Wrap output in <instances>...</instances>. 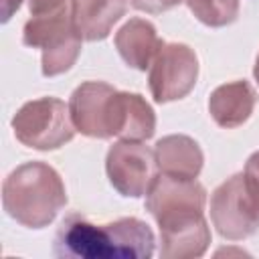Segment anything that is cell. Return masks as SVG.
Instances as JSON below:
<instances>
[{"label": "cell", "mask_w": 259, "mask_h": 259, "mask_svg": "<svg viewBox=\"0 0 259 259\" xmlns=\"http://www.w3.org/2000/svg\"><path fill=\"white\" fill-rule=\"evenodd\" d=\"M204 200L206 192L196 178L156 176L146 194V208L160 227L162 257L186 259L206 251L210 231L204 221Z\"/></svg>", "instance_id": "obj_1"}, {"label": "cell", "mask_w": 259, "mask_h": 259, "mask_svg": "<svg viewBox=\"0 0 259 259\" xmlns=\"http://www.w3.org/2000/svg\"><path fill=\"white\" fill-rule=\"evenodd\" d=\"M75 130L89 138L148 140L154 136L156 117L146 99L138 93L117 91L101 81L79 85L69 101Z\"/></svg>", "instance_id": "obj_2"}, {"label": "cell", "mask_w": 259, "mask_h": 259, "mask_svg": "<svg viewBox=\"0 0 259 259\" xmlns=\"http://www.w3.org/2000/svg\"><path fill=\"white\" fill-rule=\"evenodd\" d=\"M53 253L57 257L77 259H105V257H152L154 233L134 217L117 219L107 225H95L79 212L63 219Z\"/></svg>", "instance_id": "obj_3"}, {"label": "cell", "mask_w": 259, "mask_h": 259, "mask_svg": "<svg viewBox=\"0 0 259 259\" xmlns=\"http://www.w3.org/2000/svg\"><path fill=\"white\" fill-rule=\"evenodd\" d=\"M67 192L61 176L45 162H26L12 170L2 184V204L8 217L28 229L47 227L65 206Z\"/></svg>", "instance_id": "obj_4"}, {"label": "cell", "mask_w": 259, "mask_h": 259, "mask_svg": "<svg viewBox=\"0 0 259 259\" xmlns=\"http://www.w3.org/2000/svg\"><path fill=\"white\" fill-rule=\"evenodd\" d=\"M24 45L42 51V75L55 77L75 63L81 51V34L73 22L71 4L53 16H30L22 30Z\"/></svg>", "instance_id": "obj_5"}, {"label": "cell", "mask_w": 259, "mask_h": 259, "mask_svg": "<svg viewBox=\"0 0 259 259\" xmlns=\"http://www.w3.org/2000/svg\"><path fill=\"white\" fill-rule=\"evenodd\" d=\"M18 142L34 150H55L73 140L75 125L69 105L57 97H40L24 103L12 117Z\"/></svg>", "instance_id": "obj_6"}, {"label": "cell", "mask_w": 259, "mask_h": 259, "mask_svg": "<svg viewBox=\"0 0 259 259\" xmlns=\"http://www.w3.org/2000/svg\"><path fill=\"white\" fill-rule=\"evenodd\" d=\"M210 219L219 235L241 241L259 231V206L247 192L243 174L227 178L210 196Z\"/></svg>", "instance_id": "obj_7"}, {"label": "cell", "mask_w": 259, "mask_h": 259, "mask_svg": "<svg viewBox=\"0 0 259 259\" xmlns=\"http://www.w3.org/2000/svg\"><path fill=\"white\" fill-rule=\"evenodd\" d=\"M105 170L111 186L123 196L148 194L158 176V162L154 150L138 140H121L107 152Z\"/></svg>", "instance_id": "obj_8"}, {"label": "cell", "mask_w": 259, "mask_h": 259, "mask_svg": "<svg viewBox=\"0 0 259 259\" xmlns=\"http://www.w3.org/2000/svg\"><path fill=\"white\" fill-rule=\"evenodd\" d=\"M198 61L190 47L162 45L150 65V91L158 103L182 99L196 83Z\"/></svg>", "instance_id": "obj_9"}, {"label": "cell", "mask_w": 259, "mask_h": 259, "mask_svg": "<svg viewBox=\"0 0 259 259\" xmlns=\"http://www.w3.org/2000/svg\"><path fill=\"white\" fill-rule=\"evenodd\" d=\"M162 45L164 42L158 38L156 28L144 18L127 20L115 34V47L121 59L130 67L140 69V71H146V67L152 65Z\"/></svg>", "instance_id": "obj_10"}, {"label": "cell", "mask_w": 259, "mask_h": 259, "mask_svg": "<svg viewBox=\"0 0 259 259\" xmlns=\"http://www.w3.org/2000/svg\"><path fill=\"white\" fill-rule=\"evenodd\" d=\"M255 107V91L247 81H233L217 87L208 99V111L221 127H237L249 119Z\"/></svg>", "instance_id": "obj_11"}, {"label": "cell", "mask_w": 259, "mask_h": 259, "mask_svg": "<svg viewBox=\"0 0 259 259\" xmlns=\"http://www.w3.org/2000/svg\"><path fill=\"white\" fill-rule=\"evenodd\" d=\"M123 12L125 0H73V22L85 40L105 38Z\"/></svg>", "instance_id": "obj_12"}, {"label": "cell", "mask_w": 259, "mask_h": 259, "mask_svg": "<svg viewBox=\"0 0 259 259\" xmlns=\"http://www.w3.org/2000/svg\"><path fill=\"white\" fill-rule=\"evenodd\" d=\"M156 162L164 174L196 178L202 168V150L188 136H166L156 144Z\"/></svg>", "instance_id": "obj_13"}, {"label": "cell", "mask_w": 259, "mask_h": 259, "mask_svg": "<svg viewBox=\"0 0 259 259\" xmlns=\"http://www.w3.org/2000/svg\"><path fill=\"white\" fill-rule=\"evenodd\" d=\"M186 4L206 26H227L239 16V0H186Z\"/></svg>", "instance_id": "obj_14"}, {"label": "cell", "mask_w": 259, "mask_h": 259, "mask_svg": "<svg viewBox=\"0 0 259 259\" xmlns=\"http://www.w3.org/2000/svg\"><path fill=\"white\" fill-rule=\"evenodd\" d=\"M243 180L247 186V192L251 194V198L255 200V204L259 206V152L251 154L247 164H245V172H243Z\"/></svg>", "instance_id": "obj_15"}, {"label": "cell", "mask_w": 259, "mask_h": 259, "mask_svg": "<svg viewBox=\"0 0 259 259\" xmlns=\"http://www.w3.org/2000/svg\"><path fill=\"white\" fill-rule=\"evenodd\" d=\"M69 4L71 0H30V16H53Z\"/></svg>", "instance_id": "obj_16"}, {"label": "cell", "mask_w": 259, "mask_h": 259, "mask_svg": "<svg viewBox=\"0 0 259 259\" xmlns=\"http://www.w3.org/2000/svg\"><path fill=\"white\" fill-rule=\"evenodd\" d=\"M130 2L136 10H142V12H148V14H160L164 10L174 8L182 0H130Z\"/></svg>", "instance_id": "obj_17"}, {"label": "cell", "mask_w": 259, "mask_h": 259, "mask_svg": "<svg viewBox=\"0 0 259 259\" xmlns=\"http://www.w3.org/2000/svg\"><path fill=\"white\" fill-rule=\"evenodd\" d=\"M22 0H0V16H2V22H8L12 18V14L20 8Z\"/></svg>", "instance_id": "obj_18"}, {"label": "cell", "mask_w": 259, "mask_h": 259, "mask_svg": "<svg viewBox=\"0 0 259 259\" xmlns=\"http://www.w3.org/2000/svg\"><path fill=\"white\" fill-rule=\"evenodd\" d=\"M253 75H255V79H257V83H259V55H257V61H255V69H253Z\"/></svg>", "instance_id": "obj_19"}]
</instances>
